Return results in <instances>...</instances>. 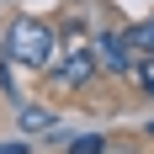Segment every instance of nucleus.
Instances as JSON below:
<instances>
[{"mask_svg": "<svg viewBox=\"0 0 154 154\" xmlns=\"http://www.w3.org/2000/svg\"><path fill=\"white\" fill-rule=\"evenodd\" d=\"M5 53H11L16 64H27V69H53V32H48L43 21L21 16L11 27V37H5Z\"/></svg>", "mask_w": 154, "mask_h": 154, "instance_id": "nucleus-1", "label": "nucleus"}, {"mask_svg": "<svg viewBox=\"0 0 154 154\" xmlns=\"http://www.w3.org/2000/svg\"><path fill=\"white\" fill-rule=\"evenodd\" d=\"M96 59H101V69H112V75H128V69L138 64V48L128 43V32H106V37H96Z\"/></svg>", "mask_w": 154, "mask_h": 154, "instance_id": "nucleus-2", "label": "nucleus"}, {"mask_svg": "<svg viewBox=\"0 0 154 154\" xmlns=\"http://www.w3.org/2000/svg\"><path fill=\"white\" fill-rule=\"evenodd\" d=\"M96 69H101V59H96V48H75L69 59L59 64V85H69V91H80V85H91Z\"/></svg>", "mask_w": 154, "mask_h": 154, "instance_id": "nucleus-3", "label": "nucleus"}, {"mask_svg": "<svg viewBox=\"0 0 154 154\" xmlns=\"http://www.w3.org/2000/svg\"><path fill=\"white\" fill-rule=\"evenodd\" d=\"M21 128L27 133H43V128H53V112L48 106H21Z\"/></svg>", "mask_w": 154, "mask_h": 154, "instance_id": "nucleus-4", "label": "nucleus"}, {"mask_svg": "<svg viewBox=\"0 0 154 154\" xmlns=\"http://www.w3.org/2000/svg\"><path fill=\"white\" fill-rule=\"evenodd\" d=\"M128 43L138 48V53H154V21H138V27H128Z\"/></svg>", "mask_w": 154, "mask_h": 154, "instance_id": "nucleus-5", "label": "nucleus"}, {"mask_svg": "<svg viewBox=\"0 0 154 154\" xmlns=\"http://www.w3.org/2000/svg\"><path fill=\"white\" fill-rule=\"evenodd\" d=\"M69 154H106V138L85 133V138H75V143H69Z\"/></svg>", "mask_w": 154, "mask_h": 154, "instance_id": "nucleus-6", "label": "nucleus"}, {"mask_svg": "<svg viewBox=\"0 0 154 154\" xmlns=\"http://www.w3.org/2000/svg\"><path fill=\"white\" fill-rule=\"evenodd\" d=\"M106 154H138L133 143H106Z\"/></svg>", "mask_w": 154, "mask_h": 154, "instance_id": "nucleus-7", "label": "nucleus"}, {"mask_svg": "<svg viewBox=\"0 0 154 154\" xmlns=\"http://www.w3.org/2000/svg\"><path fill=\"white\" fill-rule=\"evenodd\" d=\"M0 154H27V143H0Z\"/></svg>", "mask_w": 154, "mask_h": 154, "instance_id": "nucleus-8", "label": "nucleus"}, {"mask_svg": "<svg viewBox=\"0 0 154 154\" xmlns=\"http://www.w3.org/2000/svg\"><path fill=\"white\" fill-rule=\"evenodd\" d=\"M149 133H154V122H149Z\"/></svg>", "mask_w": 154, "mask_h": 154, "instance_id": "nucleus-9", "label": "nucleus"}]
</instances>
